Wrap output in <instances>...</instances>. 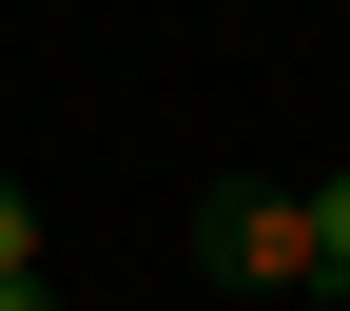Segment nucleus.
Wrapping results in <instances>:
<instances>
[{"instance_id":"f257e3e1","label":"nucleus","mask_w":350,"mask_h":311,"mask_svg":"<svg viewBox=\"0 0 350 311\" xmlns=\"http://www.w3.org/2000/svg\"><path fill=\"white\" fill-rule=\"evenodd\" d=\"M214 253H234L253 292H312V214H292V195H234V214H214Z\"/></svg>"},{"instance_id":"f03ea898","label":"nucleus","mask_w":350,"mask_h":311,"mask_svg":"<svg viewBox=\"0 0 350 311\" xmlns=\"http://www.w3.org/2000/svg\"><path fill=\"white\" fill-rule=\"evenodd\" d=\"M292 214H312V273H350V175H312Z\"/></svg>"},{"instance_id":"7ed1b4c3","label":"nucleus","mask_w":350,"mask_h":311,"mask_svg":"<svg viewBox=\"0 0 350 311\" xmlns=\"http://www.w3.org/2000/svg\"><path fill=\"white\" fill-rule=\"evenodd\" d=\"M0 273H39V195H20V175H0Z\"/></svg>"},{"instance_id":"20e7f679","label":"nucleus","mask_w":350,"mask_h":311,"mask_svg":"<svg viewBox=\"0 0 350 311\" xmlns=\"http://www.w3.org/2000/svg\"><path fill=\"white\" fill-rule=\"evenodd\" d=\"M0 311H59V292H39V273H0Z\"/></svg>"}]
</instances>
